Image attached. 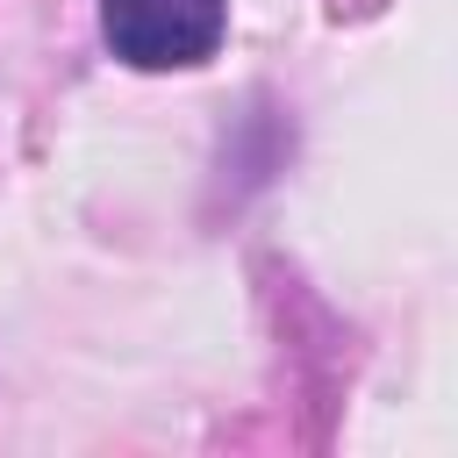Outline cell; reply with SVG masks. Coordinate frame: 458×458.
I'll return each instance as SVG.
<instances>
[{
    "label": "cell",
    "mask_w": 458,
    "mask_h": 458,
    "mask_svg": "<svg viewBox=\"0 0 458 458\" xmlns=\"http://www.w3.org/2000/svg\"><path fill=\"white\" fill-rule=\"evenodd\" d=\"M229 7L222 0H100V36L136 72H186L215 57Z\"/></svg>",
    "instance_id": "obj_1"
}]
</instances>
